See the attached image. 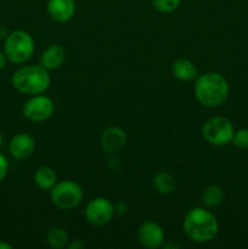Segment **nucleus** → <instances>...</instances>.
<instances>
[{
    "mask_svg": "<svg viewBox=\"0 0 248 249\" xmlns=\"http://www.w3.org/2000/svg\"><path fill=\"white\" fill-rule=\"evenodd\" d=\"M66 60V51L58 44H53L43 51L40 56V65L48 71L57 70Z\"/></svg>",
    "mask_w": 248,
    "mask_h": 249,
    "instance_id": "13",
    "label": "nucleus"
},
{
    "mask_svg": "<svg viewBox=\"0 0 248 249\" xmlns=\"http://www.w3.org/2000/svg\"><path fill=\"white\" fill-rule=\"evenodd\" d=\"M12 87L23 95L44 94L49 89L51 83L48 70L41 65H28L19 67L12 74Z\"/></svg>",
    "mask_w": 248,
    "mask_h": 249,
    "instance_id": "3",
    "label": "nucleus"
},
{
    "mask_svg": "<svg viewBox=\"0 0 248 249\" xmlns=\"http://www.w3.org/2000/svg\"><path fill=\"white\" fill-rule=\"evenodd\" d=\"M46 243L53 249H62L67 247L68 243V233L66 232L65 229L58 228H51L46 233Z\"/></svg>",
    "mask_w": 248,
    "mask_h": 249,
    "instance_id": "18",
    "label": "nucleus"
},
{
    "mask_svg": "<svg viewBox=\"0 0 248 249\" xmlns=\"http://www.w3.org/2000/svg\"><path fill=\"white\" fill-rule=\"evenodd\" d=\"M55 112V104L49 96L44 94L33 95L27 100L22 108L23 117L33 123H43L53 117Z\"/></svg>",
    "mask_w": 248,
    "mask_h": 249,
    "instance_id": "7",
    "label": "nucleus"
},
{
    "mask_svg": "<svg viewBox=\"0 0 248 249\" xmlns=\"http://www.w3.org/2000/svg\"><path fill=\"white\" fill-rule=\"evenodd\" d=\"M202 203L207 208H214L218 207L224 199V191L218 185H209L202 192Z\"/></svg>",
    "mask_w": 248,
    "mask_h": 249,
    "instance_id": "17",
    "label": "nucleus"
},
{
    "mask_svg": "<svg viewBox=\"0 0 248 249\" xmlns=\"http://www.w3.org/2000/svg\"><path fill=\"white\" fill-rule=\"evenodd\" d=\"M194 89L197 101L208 108L223 105L230 91L226 78L218 72H206L197 77Z\"/></svg>",
    "mask_w": 248,
    "mask_h": 249,
    "instance_id": "2",
    "label": "nucleus"
},
{
    "mask_svg": "<svg viewBox=\"0 0 248 249\" xmlns=\"http://www.w3.org/2000/svg\"><path fill=\"white\" fill-rule=\"evenodd\" d=\"M75 6L74 0H49L46 4V11L51 19L57 23H67L74 17Z\"/></svg>",
    "mask_w": 248,
    "mask_h": 249,
    "instance_id": "11",
    "label": "nucleus"
},
{
    "mask_svg": "<svg viewBox=\"0 0 248 249\" xmlns=\"http://www.w3.org/2000/svg\"><path fill=\"white\" fill-rule=\"evenodd\" d=\"M7 172H9V162L5 155L0 153V184L5 180L6 178Z\"/></svg>",
    "mask_w": 248,
    "mask_h": 249,
    "instance_id": "21",
    "label": "nucleus"
},
{
    "mask_svg": "<svg viewBox=\"0 0 248 249\" xmlns=\"http://www.w3.org/2000/svg\"><path fill=\"white\" fill-rule=\"evenodd\" d=\"M101 148L108 155H114L123 150L126 143V134L119 126H109L102 133L101 140Z\"/></svg>",
    "mask_w": 248,
    "mask_h": 249,
    "instance_id": "12",
    "label": "nucleus"
},
{
    "mask_svg": "<svg viewBox=\"0 0 248 249\" xmlns=\"http://www.w3.org/2000/svg\"><path fill=\"white\" fill-rule=\"evenodd\" d=\"M116 208V213L118 214H125L128 212V204L125 202H118V203L114 206Z\"/></svg>",
    "mask_w": 248,
    "mask_h": 249,
    "instance_id": "22",
    "label": "nucleus"
},
{
    "mask_svg": "<svg viewBox=\"0 0 248 249\" xmlns=\"http://www.w3.org/2000/svg\"><path fill=\"white\" fill-rule=\"evenodd\" d=\"M182 229L189 240L196 243L211 242L219 231L216 216L208 209L196 207L190 209L182 221Z\"/></svg>",
    "mask_w": 248,
    "mask_h": 249,
    "instance_id": "1",
    "label": "nucleus"
},
{
    "mask_svg": "<svg viewBox=\"0 0 248 249\" xmlns=\"http://www.w3.org/2000/svg\"><path fill=\"white\" fill-rule=\"evenodd\" d=\"M153 187L160 195H172L175 191L177 182L170 173L158 172L153 178Z\"/></svg>",
    "mask_w": 248,
    "mask_h": 249,
    "instance_id": "16",
    "label": "nucleus"
},
{
    "mask_svg": "<svg viewBox=\"0 0 248 249\" xmlns=\"http://www.w3.org/2000/svg\"><path fill=\"white\" fill-rule=\"evenodd\" d=\"M35 140L27 133H18L10 140L9 151L16 160H24L32 157L35 151Z\"/></svg>",
    "mask_w": 248,
    "mask_h": 249,
    "instance_id": "10",
    "label": "nucleus"
},
{
    "mask_svg": "<svg viewBox=\"0 0 248 249\" xmlns=\"http://www.w3.org/2000/svg\"><path fill=\"white\" fill-rule=\"evenodd\" d=\"M1 145H2V135L1 133H0V147H1Z\"/></svg>",
    "mask_w": 248,
    "mask_h": 249,
    "instance_id": "26",
    "label": "nucleus"
},
{
    "mask_svg": "<svg viewBox=\"0 0 248 249\" xmlns=\"http://www.w3.org/2000/svg\"><path fill=\"white\" fill-rule=\"evenodd\" d=\"M7 57L6 55H5V53H2V51H0V72H1L2 70H4L5 67H6V63H7Z\"/></svg>",
    "mask_w": 248,
    "mask_h": 249,
    "instance_id": "24",
    "label": "nucleus"
},
{
    "mask_svg": "<svg viewBox=\"0 0 248 249\" xmlns=\"http://www.w3.org/2000/svg\"><path fill=\"white\" fill-rule=\"evenodd\" d=\"M34 184L44 191H50L53 185L57 182V175L56 172L51 167L48 165H41L34 172L33 175Z\"/></svg>",
    "mask_w": 248,
    "mask_h": 249,
    "instance_id": "15",
    "label": "nucleus"
},
{
    "mask_svg": "<svg viewBox=\"0 0 248 249\" xmlns=\"http://www.w3.org/2000/svg\"><path fill=\"white\" fill-rule=\"evenodd\" d=\"M231 142L238 148H248V129H238L235 131Z\"/></svg>",
    "mask_w": 248,
    "mask_h": 249,
    "instance_id": "20",
    "label": "nucleus"
},
{
    "mask_svg": "<svg viewBox=\"0 0 248 249\" xmlns=\"http://www.w3.org/2000/svg\"><path fill=\"white\" fill-rule=\"evenodd\" d=\"M173 75L181 82H190L197 78V68L192 61L187 58H177L172 65Z\"/></svg>",
    "mask_w": 248,
    "mask_h": 249,
    "instance_id": "14",
    "label": "nucleus"
},
{
    "mask_svg": "<svg viewBox=\"0 0 248 249\" xmlns=\"http://www.w3.org/2000/svg\"><path fill=\"white\" fill-rule=\"evenodd\" d=\"M232 123L225 117H213L204 122L202 126V136L208 143L213 146H226L232 140Z\"/></svg>",
    "mask_w": 248,
    "mask_h": 249,
    "instance_id": "6",
    "label": "nucleus"
},
{
    "mask_svg": "<svg viewBox=\"0 0 248 249\" xmlns=\"http://www.w3.org/2000/svg\"><path fill=\"white\" fill-rule=\"evenodd\" d=\"M83 247H84V245H83L82 241H79V240H74V241H72V242L67 243L68 249H82Z\"/></svg>",
    "mask_w": 248,
    "mask_h": 249,
    "instance_id": "23",
    "label": "nucleus"
},
{
    "mask_svg": "<svg viewBox=\"0 0 248 249\" xmlns=\"http://www.w3.org/2000/svg\"><path fill=\"white\" fill-rule=\"evenodd\" d=\"M151 1L157 11L162 14H170L180 6L181 0H151Z\"/></svg>",
    "mask_w": 248,
    "mask_h": 249,
    "instance_id": "19",
    "label": "nucleus"
},
{
    "mask_svg": "<svg viewBox=\"0 0 248 249\" xmlns=\"http://www.w3.org/2000/svg\"><path fill=\"white\" fill-rule=\"evenodd\" d=\"M116 214L114 204L105 197L92 198L87 204L84 211V216L89 224L94 226L107 225L113 219Z\"/></svg>",
    "mask_w": 248,
    "mask_h": 249,
    "instance_id": "8",
    "label": "nucleus"
},
{
    "mask_svg": "<svg viewBox=\"0 0 248 249\" xmlns=\"http://www.w3.org/2000/svg\"><path fill=\"white\" fill-rule=\"evenodd\" d=\"M84 192L82 186L73 180L57 181L50 190V199L56 208L71 211L82 203Z\"/></svg>",
    "mask_w": 248,
    "mask_h": 249,
    "instance_id": "5",
    "label": "nucleus"
},
{
    "mask_svg": "<svg viewBox=\"0 0 248 249\" xmlns=\"http://www.w3.org/2000/svg\"><path fill=\"white\" fill-rule=\"evenodd\" d=\"M0 249H12V246L9 245L7 242H5V241L0 240Z\"/></svg>",
    "mask_w": 248,
    "mask_h": 249,
    "instance_id": "25",
    "label": "nucleus"
},
{
    "mask_svg": "<svg viewBox=\"0 0 248 249\" xmlns=\"http://www.w3.org/2000/svg\"><path fill=\"white\" fill-rule=\"evenodd\" d=\"M4 53L15 65H23L34 53V40L31 34L22 29L11 32L5 39Z\"/></svg>",
    "mask_w": 248,
    "mask_h": 249,
    "instance_id": "4",
    "label": "nucleus"
},
{
    "mask_svg": "<svg viewBox=\"0 0 248 249\" xmlns=\"http://www.w3.org/2000/svg\"><path fill=\"white\" fill-rule=\"evenodd\" d=\"M164 231L159 224L155 221H143L138 229V240L142 247L156 249L164 245Z\"/></svg>",
    "mask_w": 248,
    "mask_h": 249,
    "instance_id": "9",
    "label": "nucleus"
}]
</instances>
